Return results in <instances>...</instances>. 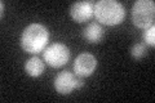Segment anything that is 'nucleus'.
Masks as SVG:
<instances>
[{"label":"nucleus","instance_id":"nucleus-1","mask_svg":"<svg viewBox=\"0 0 155 103\" xmlns=\"http://www.w3.org/2000/svg\"><path fill=\"white\" fill-rule=\"evenodd\" d=\"M49 41V31L41 23H31L21 35V48L28 54L43 52Z\"/></svg>","mask_w":155,"mask_h":103},{"label":"nucleus","instance_id":"nucleus-2","mask_svg":"<svg viewBox=\"0 0 155 103\" xmlns=\"http://www.w3.org/2000/svg\"><path fill=\"white\" fill-rule=\"evenodd\" d=\"M93 16L100 24L116 26L125 18V9L122 3L115 0H100L94 4Z\"/></svg>","mask_w":155,"mask_h":103},{"label":"nucleus","instance_id":"nucleus-3","mask_svg":"<svg viewBox=\"0 0 155 103\" xmlns=\"http://www.w3.org/2000/svg\"><path fill=\"white\" fill-rule=\"evenodd\" d=\"M132 22L136 27L146 28L154 26L155 3L153 0H137L132 7Z\"/></svg>","mask_w":155,"mask_h":103},{"label":"nucleus","instance_id":"nucleus-4","mask_svg":"<svg viewBox=\"0 0 155 103\" xmlns=\"http://www.w3.org/2000/svg\"><path fill=\"white\" fill-rule=\"evenodd\" d=\"M43 57L48 66L58 68L65 66L70 60V49L62 43H54L43 50Z\"/></svg>","mask_w":155,"mask_h":103},{"label":"nucleus","instance_id":"nucleus-5","mask_svg":"<svg viewBox=\"0 0 155 103\" xmlns=\"http://www.w3.org/2000/svg\"><path fill=\"white\" fill-rule=\"evenodd\" d=\"M54 89L61 95H69L75 89H81L84 85V80L81 76L74 75L70 71H62L54 77Z\"/></svg>","mask_w":155,"mask_h":103},{"label":"nucleus","instance_id":"nucleus-6","mask_svg":"<svg viewBox=\"0 0 155 103\" xmlns=\"http://www.w3.org/2000/svg\"><path fill=\"white\" fill-rule=\"evenodd\" d=\"M96 68H97V60L93 54H89V53H81L74 61V72L78 76L81 77L92 76L93 72L96 71Z\"/></svg>","mask_w":155,"mask_h":103},{"label":"nucleus","instance_id":"nucleus-7","mask_svg":"<svg viewBox=\"0 0 155 103\" xmlns=\"http://www.w3.org/2000/svg\"><path fill=\"white\" fill-rule=\"evenodd\" d=\"M94 4L92 2H78L74 3L70 8V16L76 23H83L93 16Z\"/></svg>","mask_w":155,"mask_h":103},{"label":"nucleus","instance_id":"nucleus-8","mask_svg":"<svg viewBox=\"0 0 155 103\" xmlns=\"http://www.w3.org/2000/svg\"><path fill=\"white\" fill-rule=\"evenodd\" d=\"M83 36L88 43L97 44L104 39V28L98 22H92L84 28Z\"/></svg>","mask_w":155,"mask_h":103},{"label":"nucleus","instance_id":"nucleus-9","mask_svg":"<svg viewBox=\"0 0 155 103\" xmlns=\"http://www.w3.org/2000/svg\"><path fill=\"white\" fill-rule=\"evenodd\" d=\"M44 62H43L40 58L34 56L31 58H28L25 63V71L28 76L31 77H39L44 72Z\"/></svg>","mask_w":155,"mask_h":103},{"label":"nucleus","instance_id":"nucleus-10","mask_svg":"<svg viewBox=\"0 0 155 103\" xmlns=\"http://www.w3.org/2000/svg\"><path fill=\"white\" fill-rule=\"evenodd\" d=\"M147 52V47L145 43H136L134 45L130 48V56H132L134 60H141L146 56Z\"/></svg>","mask_w":155,"mask_h":103},{"label":"nucleus","instance_id":"nucleus-11","mask_svg":"<svg viewBox=\"0 0 155 103\" xmlns=\"http://www.w3.org/2000/svg\"><path fill=\"white\" fill-rule=\"evenodd\" d=\"M143 41L146 43L147 45L154 48V45H155V27L154 26L149 27L143 31Z\"/></svg>","mask_w":155,"mask_h":103},{"label":"nucleus","instance_id":"nucleus-12","mask_svg":"<svg viewBox=\"0 0 155 103\" xmlns=\"http://www.w3.org/2000/svg\"><path fill=\"white\" fill-rule=\"evenodd\" d=\"M0 5H2V17H3V14H4V3L2 2L0 3Z\"/></svg>","mask_w":155,"mask_h":103}]
</instances>
